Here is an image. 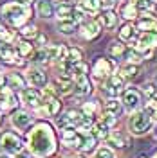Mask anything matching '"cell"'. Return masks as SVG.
Wrapping results in <instances>:
<instances>
[{
    "instance_id": "19",
    "label": "cell",
    "mask_w": 157,
    "mask_h": 158,
    "mask_svg": "<svg viewBox=\"0 0 157 158\" xmlns=\"http://www.w3.org/2000/svg\"><path fill=\"white\" fill-rule=\"evenodd\" d=\"M157 45V32H143L137 40V49H152Z\"/></svg>"
},
{
    "instance_id": "2",
    "label": "cell",
    "mask_w": 157,
    "mask_h": 158,
    "mask_svg": "<svg viewBox=\"0 0 157 158\" xmlns=\"http://www.w3.org/2000/svg\"><path fill=\"white\" fill-rule=\"evenodd\" d=\"M2 15L4 18L11 22L13 25H24V22L31 16V9L25 7V6H20L16 2H9L6 6H2Z\"/></svg>"
},
{
    "instance_id": "45",
    "label": "cell",
    "mask_w": 157,
    "mask_h": 158,
    "mask_svg": "<svg viewBox=\"0 0 157 158\" xmlns=\"http://www.w3.org/2000/svg\"><path fill=\"white\" fill-rule=\"evenodd\" d=\"M15 158H33V156H31V153H24V151H18V153L15 155Z\"/></svg>"
},
{
    "instance_id": "44",
    "label": "cell",
    "mask_w": 157,
    "mask_h": 158,
    "mask_svg": "<svg viewBox=\"0 0 157 158\" xmlns=\"http://www.w3.org/2000/svg\"><path fill=\"white\" fill-rule=\"evenodd\" d=\"M145 94H148V95H155V88H154L152 85H146V86H145Z\"/></svg>"
},
{
    "instance_id": "3",
    "label": "cell",
    "mask_w": 157,
    "mask_h": 158,
    "mask_svg": "<svg viewBox=\"0 0 157 158\" xmlns=\"http://www.w3.org/2000/svg\"><path fill=\"white\" fill-rule=\"evenodd\" d=\"M128 128H130V131L134 135H143V133H146L148 129L152 128V117L146 111H137V113H134L130 117Z\"/></svg>"
},
{
    "instance_id": "29",
    "label": "cell",
    "mask_w": 157,
    "mask_h": 158,
    "mask_svg": "<svg viewBox=\"0 0 157 158\" xmlns=\"http://www.w3.org/2000/svg\"><path fill=\"white\" fill-rule=\"evenodd\" d=\"M79 6H81L83 9L87 11L88 15H94V13H96V11L99 9V6H98V0H83V2L79 4Z\"/></svg>"
},
{
    "instance_id": "4",
    "label": "cell",
    "mask_w": 157,
    "mask_h": 158,
    "mask_svg": "<svg viewBox=\"0 0 157 158\" xmlns=\"http://www.w3.org/2000/svg\"><path fill=\"white\" fill-rule=\"evenodd\" d=\"M22 148H24V142H22V138H20L16 133L6 131V133L0 135V149H2L4 153H7V155H16L18 151H22Z\"/></svg>"
},
{
    "instance_id": "40",
    "label": "cell",
    "mask_w": 157,
    "mask_h": 158,
    "mask_svg": "<svg viewBox=\"0 0 157 158\" xmlns=\"http://www.w3.org/2000/svg\"><path fill=\"white\" fill-rule=\"evenodd\" d=\"M47 59H49V58H47L45 50H38V52H34V54H33L31 61H33V63H45Z\"/></svg>"
},
{
    "instance_id": "52",
    "label": "cell",
    "mask_w": 157,
    "mask_h": 158,
    "mask_svg": "<svg viewBox=\"0 0 157 158\" xmlns=\"http://www.w3.org/2000/svg\"><path fill=\"white\" fill-rule=\"evenodd\" d=\"M155 158H157V155H155Z\"/></svg>"
},
{
    "instance_id": "35",
    "label": "cell",
    "mask_w": 157,
    "mask_h": 158,
    "mask_svg": "<svg viewBox=\"0 0 157 158\" xmlns=\"http://www.w3.org/2000/svg\"><path fill=\"white\" fill-rule=\"evenodd\" d=\"M132 36H134V27H132L130 23L123 25L121 31H119V38L121 40H132Z\"/></svg>"
},
{
    "instance_id": "39",
    "label": "cell",
    "mask_w": 157,
    "mask_h": 158,
    "mask_svg": "<svg viewBox=\"0 0 157 158\" xmlns=\"http://www.w3.org/2000/svg\"><path fill=\"white\" fill-rule=\"evenodd\" d=\"M96 111H98V104H96V102H85V106H83V113H85L87 117H92Z\"/></svg>"
},
{
    "instance_id": "47",
    "label": "cell",
    "mask_w": 157,
    "mask_h": 158,
    "mask_svg": "<svg viewBox=\"0 0 157 158\" xmlns=\"http://www.w3.org/2000/svg\"><path fill=\"white\" fill-rule=\"evenodd\" d=\"M137 158H146V156H145V155H141V156H137Z\"/></svg>"
},
{
    "instance_id": "21",
    "label": "cell",
    "mask_w": 157,
    "mask_h": 158,
    "mask_svg": "<svg viewBox=\"0 0 157 158\" xmlns=\"http://www.w3.org/2000/svg\"><path fill=\"white\" fill-rule=\"evenodd\" d=\"M108 144L110 146H114V148H127L128 146V138L121 133V131H112V133H108Z\"/></svg>"
},
{
    "instance_id": "15",
    "label": "cell",
    "mask_w": 157,
    "mask_h": 158,
    "mask_svg": "<svg viewBox=\"0 0 157 158\" xmlns=\"http://www.w3.org/2000/svg\"><path fill=\"white\" fill-rule=\"evenodd\" d=\"M16 59H18L16 49H13L11 45H6V43L0 45V61H4V63H16Z\"/></svg>"
},
{
    "instance_id": "31",
    "label": "cell",
    "mask_w": 157,
    "mask_h": 158,
    "mask_svg": "<svg viewBox=\"0 0 157 158\" xmlns=\"http://www.w3.org/2000/svg\"><path fill=\"white\" fill-rule=\"evenodd\" d=\"M108 52H110L114 58H119V56H123V54H125V45H123V43H110Z\"/></svg>"
},
{
    "instance_id": "10",
    "label": "cell",
    "mask_w": 157,
    "mask_h": 158,
    "mask_svg": "<svg viewBox=\"0 0 157 158\" xmlns=\"http://www.w3.org/2000/svg\"><path fill=\"white\" fill-rule=\"evenodd\" d=\"M112 70H114V63H112V61H108V59H105V58H98L94 61L92 72H94L96 77H107L108 74H112Z\"/></svg>"
},
{
    "instance_id": "50",
    "label": "cell",
    "mask_w": 157,
    "mask_h": 158,
    "mask_svg": "<svg viewBox=\"0 0 157 158\" xmlns=\"http://www.w3.org/2000/svg\"><path fill=\"white\" fill-rule=\"evenodd\" d=\"M152 2H157V0H152Z\"/></svg>"
},
{
    "instance_id": "30",
    "label": "cell",
    "mask_w": 157,
    "mask_h": 158,
    "mask_svg": "<svg viewBox=\"0 0 157 158\" xmlns=\"http://www.w3.org/2000/svg\"><path fill=\"white\" fill-rule=\"evenodd\" d=\"M123 56H125V59H127L128 63H134V65H137L139 61L143 59V56H141V52H139L137 49L136 50H128L127 54H123Z\"/></svg>"
},
{
    "instance_id": "6",
    "label": "cell",
    "mask_w": 157,
    "mask_h": 158,
    "mask_svg": "<svg viewBox=\"0 0 157 158\" xmlns=\"http://www.w3.org/2000/svg\"><path fill=\"white\" fill-rule=\"evenodd\" d=\"M72 86H74L72 90H74L76 95H87L92 90V85L88 81L87 74H74L72 76Z\"/></svg>"
},
{
    "instance_id": "1",
    "label": "cell",
    "mask_w": 157,
    "mask_h": 158,
    "mask_svg": "<svg viewBox=\"0 0 157 158\" xmlns=\"http://www.w3.org/2000/svg\"><path fill=\"white\" fill-rule=\"evenodd\" d=\"M27 146L29 151L36 156H49L56 149V138H54V131L47 122H40L29 131L27 135Z\"/></svg>"
},
{
    "instance_id": "7",
    "label": "cell",
    "mask_w": 157,
    "mask_h": 158,
    "mask_svg": "<svg viewBox=\"0 0 157 158\" xmlns=\"http://www.w3.org/2000/svg\"><path fill=\"white\" fill-rule=\"evenodd\" d=\"M121 104H123V108H127L128 111H136V110L141 106V95H139V92L134 90V88L127 90L125 95H123Z\"/></svg>"
},
{
    "instance_id": "20",
    "label": "cell",
    "mask_w": 157,
    "mask_h": 158,
    "mask_svg": "<svg viewBox=\"0 0 157 158\" xmlns=\"http://www.w3.org/2000/svg\"><path fill=\"white\" fill-rule=\"evenodd\" d=\"M137 29L143 32H157V18L154 16H143L137 22Z\"/></svg>"
},
{
    "instance_id": "8",
    "label": "cell",
    "mask_w": 157,
    "mask_h": 158,
    "mask_svg": "<svg viewBox=\"0 0 157 158\" xmlns=\"http://www.w3.org/2000/svg\"><path fill=\"white\" fill-rule=\"evenodd\" d=\"M81 138H83V135H81L79 131H76L74 128H67V129H63L61 142H63L67 148H76V149H79V146H81Z\"/></svg>"
},
{
    "instance_id": "42",
    "label": "cell",
    "mask_w": 157,
    "mask_h": 158,
    "mask_svg": "<svg viewBox=\"0 0 157 158\" xmlns=\"http://www.w3.org/2000/svg\"><path fill=\"white\" fill-rule=\"evenodd\" d=\"M137 9H152V6H154V2L152 0H136V4H134Z\"/></svg>"
},
{
    "instance_id": "13",
    "label": "cell",
    "mask_w": 157,
    "mask_h": 158,
    "mask_svg": "<svg viewBox=\"0 0 157 158\" xmlns=\"http://www.w3.org/2000/svg\"><path fill=\"white\" fill-rule=\"evenodd\" d=\"M27 81H29L34 88H42V86L47 85V76H45V72H42V70L33 69V70L27 72Z\"/></svg>"
},
{
    "instance_id": "26",
    "label": "cell",
    "mask_w": 157,
    "mask_h": 158,
    "mask_svg": "<svg viewBox=\"0 0 157 158\" xmlns=\"http://www.w3.org/2000/svg\"><path fill=\"white\" fill-rule=\"evenodd\" d=\"M94 146H96V137L94 135H83V138H81V146H79V149L81 151H87V153H90L92 149H94Z\"/></svg>"
},
{
    "instance_id": "43",
    "label": "cell",
    "mask_w": 157,
    "mask_h": 158,
    "mask_svg": "<svg viewBox=\"0 0 157 158\" xmlns=\"http://www.w3.org/2000/svg\"><path fill=\"white\" fill-rule=\"evenodd\" d=\"M114 4H116V0H98V6L103 9H110Z\"/></svg>"
},
{
    "instance_id": "48",
    "label": "cell",
    "mask_w": 157,
    "mask_h": 158,
    "mask_svg": "<svg viewBox=\"0 0 157 158\" xmlns=\"http://www.w3.org/2000/svg\"><path fill=\"white\" fill-rule=\"evenodd\" d=\"M70 158H83V156H70Z\"/></svg>"
},
{
    "instance_id": "33",
    "label": "cell",
    "mask_w": 157,
    "mask_h": 158,
    "mask_svg": "<svg viewBox=\"0 0 157 158\" xmlns=\"http://www.w3.org/2000/svg\"><path fill=\"white\" fill-rule=\"evenodd\" d=\"M33 52V45H31V41L27 40H24V41H20L18 43V54L20 56H27Z\"/></svg>"
},
{
    "instance_id": "17",
    "label": "cell",
    "mask_w": 157,
    "mask_h": 158,
    "mask_svg": "<svg viewBox=\"0 0 157 158\" xmlns=\"http://www.w3.org/2000/svg\"><path fill=\"white\" fill-rule=\"evenodd\" d=\"M36 11H38V16H42V18H52L54 16V6L51 0H38Z\"/></svg>"
},
{
    "instance_id": "38",
    "label": "cell",
    "mask_w": 157,
    "mask_h": 158,
    "mask_svg": "<svg viewBox=\"0 0 157 158\" xmlns=\"http://www.w3.org/2000/svg\"><path fill=\"white\" fill-rule=\"evenodd\" d=\"M101 124H105L107 128H114V126L118 124V117H114V115H110V113H105V117L101 118Z\"/></svg>"
},
{
    "instance_id": "36",
    "label": "cell",
    "mask_w": 157,
    "mask_h": 158,
    "mask_svg": "<svg viewBox=\"0 0 157 158\" xmlns=\"http://www.w3.org/2000/svg\"><path fill=\"white\" fill-rule=\"evenodd\" d=\"M45 104H47V108H49L51 115H56V113L60 111V108H61V102H60L58 99H54V97L51 99V101H47Z\"/></svg>"
},
{
    "instance_id": "12",
    "label": "cell",
    "mask_w": 157,
    "mask_h": 158,
    "mask_svg": "<svg viewBox=\"0 0 157 158\" xmlns=\"http://www.w3.org/2000/svg\"><path fill=\"white\" fill-rule=\"evenodd\" d=\"M11 122H13V126H15V128L27 129L31 126V122H33V117H31L27 111H16V113H13Z\"/></svg>"
},
{
    "instance_id": "37",
    "label": "cell",
    "mask_w": 157,
    "mask_h": 158,
    "mask_svg": "<svg viewBox=\"0 0 157 158\" xmlns=\"http://www.w3.org/2000/svg\"><path fill=\"white\" fill-rule=\"evenodd\" d=\"M96 158H116L114 156V151L107 146H103V148L98 149V153H96Z\"/></svg>"
},
{
    "instance_id": "14",
    "label": "cell",
    "mask_w": 157,
    "mask_h": 158,
    "mask_svg": "<svg viewBox=\"0 0 157 158\" xmlns=\"http://www.w3.org/2000/svg\"><path fill=\"white\" fill-rule=\"evenodd\" d=\"M45 54H47V58L49 59H54V61H63L65 56H67V49H65V45H49L47 49H45Z\"/></svg>"
},
{
    "instance_id": "24",
    "label": "cell",
    "mask_w": 157,
    "mask_h": 158,
    "mask_svg": "<svg viewBox=\"0 0 157 158\" xmlns=\"http://www.w3.org/2000/svg\"><path fill=\"white\" fill-rule=\"evenodd\" d=\"M116 23H118V15H114L112 11H107V13L99 18V25H103V27H107V29H114Z\"/></svg>"
},
{
    "instance_id": "34",
    "label": "cell",
    "mask_w": 157,
    "mask_h": 158,
    "mask_svg": "<svg viewBox=\"0 0 157 158\" xmlns=\"http://www.w3.org/2000/svg\"><path fill=\"white\" fill-rule=\"evenodd\" d=\"M20 32H22L24 38H36V34H38V31H36V27H34L33 23H31V25H24Z\"/></svg>"
},
{
    "instance_id": "16",
    "label": "cell",
    "mask_w": 157,
    "mask_h": 158,
    "mask_svg": "<svg viewBox=\"0 0 157 158\" xmlns=\"http://www.w3.org/2000/svg\"><path fill=\"white\" fill-rule=\"evenodd\" d=\"M99 29H101V25H99L98 22H85L83 25H81V36L87 40H94L96 36L99 34Z\"/></svg>"
},
{
    "instance_id": "9",
    "label": "cell",
    "mask_w": 157,
    "mask_h": 158,
    "mask_svg": "<svg viewBox=\"0 0 157 158\" xmlns=\"http://www.w3.org/2000/svg\"><path fill=\"white\" fill-rule=\"evenodd\" d=\"M81 113L79 111H67L63 117H60L58 120H56V124H58L60 129H67V128H74V126H78V122L81 120Z\"/></svg>"
},
{
    "instance_id": "51",
    "label": "cell",
    "mask_w": 157,
    "mask_h": 158,
    "mask_svg": "<svg viewBox=\"0 0 157 158\" xmlns=\"http://www.w3.org/2000/svg\"><path fill=\"white\" fill-rule=\"evenodd\" d=\"M0 158H6V156H0Z\"/></svg>"
},
{
    "instance_id": "25",
    "label": "cell",
    "mask_w": 157,
    "mask_h": 158,
    "mask_svg": "<svg viewBox=\"0 0 157 158\" xmlns=\"http://www.w3.org/2000/svg\"><path fill=\"white\" fill-rule=\"evenodd\" d=\"M121 16L127 20H134L136 16H137V7L132 4V2H128V4H125L123 7H121Z\"/></svg>"
},
{
    "instance_id": "27",
    "label": "cell",
    "mask_w": 157,
    "mask_h": 158,
    "mask_svg": "<svg viewBox=\"0 0 157 158\" xmlns=\"http://www.w3.org/2000/svg\"><path fill=\"white\" fill-rule=\"evenodd\" d=\"M56 11V15H58V20L60 18H74L72 16V11H74V6H69V4H60L58 9Z\"/></svg>"
},
{
    "instance_id": "28",
    "label": "cell",
    "mask_w": 157,
    "mask_h": 158,
    "mask_svg": "<svg viewBox=\"0 0 157 158\" xmlns=\"http://www.w3.org/2000/svg\"><path fill=\"white\" fill-rule=\"evenodd\" d=\"M137 76V65H134V63H128V65H125L123 69H121V77L125 79H132Z\"/></svg>"
},
{
    "instance_id": "49",
    "label": "cell",
    "mask_w": 157,
    "mask_h": 158,
    "mask_svg": "<svg viewBox=\"0 0 157 158\" xmlns=\"http://www.w3.org/2000/svg\"><path fill=\"white\" fill-rule=\"evenodd\" d=\"M130 2H132V4H136V0H130Z\"/></svg>"
},
{
    "instance_id": "32",
    "label": "cell",
    "mask_w": 157,
    "mask_h": 158,
    "mask_svg": "<svg viewBox=\"0 0 157 158\" xmlns=\"http://www.w3.org/2000/svg\"><path fill=\"white\" fill-rule=\"evenodd\" d=\"M65 59H67V61H70V63H78V61H81V50H79V49L67 50V56H65Z\"/></svg>"
},
{
    "instance_id": "41",
    "label": "cell",
    "mask_w": 157,
    "mask_h": 158,
    "mask_svg": "<svg viewBox=\"0 0 157 158\" xmlns=\"http://www.w3.org/2000/svg\"><path fill=\"white\" fill-rule=\"evenodd\" d=\"M94 131H96V137L105 138V140H107V137H108V128L105 126V124H98V126L94 128Z\"/></svg>"
},
{
    "instance_id": "23",
    "label": "cell",
    "mask_w": 157,
    "mask_h": 158,
    "mask_svg": "<svg viewBox=\"0 0 157 158\" xmlns=\"http://www.w3.org/2000/svg\"><path fill=\"white\" fill-rule=\"evenodd\" d=\"M121 111H123V104L119 102L118 99L110 97V101L105 102V113H110V115H114V117H119Z\"/></svg>"
},
{
    "instance_id": "5",
    "label": "cell",
    "mask_w": 157,
    "mask_h": 158,
    "mask_svg": "<svg viewBox=\"0 0 157 158\" xmlns=\"http://www.w3.org/2000/svg\"><path fill=\"white\" fill-rule=\"evenodd\" d=\"M123 83L125 79L121 77V74H108L107 76V81H105V86H103V92L105 95L108 97H118V94L123 90Z\"/></svg>"
},
{
    "instance_id": "18",
    "label": "cell",
    "mask_w": 157,
    "mask_h": 158,
    "mask_svg": "<svg viewBox=\"0 0 157 158\" xmlns=\"http://www.w3.org/2000/svg\"><path fill=\"white\" fill-rule=\"evenodd\" d=\"M4 83L7 85L9 90H24L25 88V79L22 77L20 74H7Z\"/></svg>"
},
{
    "instance_id": "22",
    "label": "cell",
    "mask_w": 157,
    "mask_h": 158,
    "mask_svg": "<svg viewBox=\"0 0 157 158\" xmlns=\"http://www.w3.org/2000/svg\"><path fill=\"white\" fill-rule=\"evenodd\" d=\"M78 27V20L76 18H60L58 20V29L63 34H72Z\"/></svg>"
},
{
    "instance_id": "46",
    "label": "cell",
    "mask_w": 157,
    "mask_h": 158,
    "mask_svg": "<svg viewBox=\"0 0 157 158\" xmlns=\"http://www.w3.org/2000/svg\"><path fill=\"white\" fill-rule=\"evenodd\" d=\"M15 2H16V4H20V6H25V7H29L34 0H15Z\"/></svg>"
},
{
    "instance_id": "11",
    "label": "cell",
    "mask_w": 157,
    "mask_h": 158,
    "mask_svg": "<svg viewBox=\"0 0 157 158\" xmlns=\"http://www.w3.org/2000/svg\"><path fill=\"white\" fill-rule=\"evenodd\" d=\"M22 99L25 104L36 108V106H40V101H42V92L36 88H24L22 90Z\"/></svg>"
}]
</instances>
